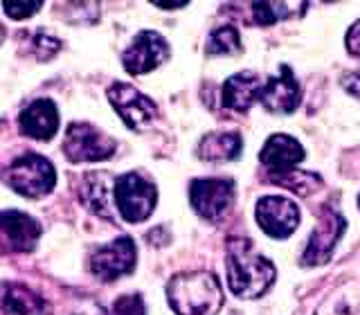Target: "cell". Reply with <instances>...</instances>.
Masks as SVG:
<instances>
[{"mask_svg":"<svg viewBox=\"0 0 360 315\" xmlns=\"http://www.w3.org/2000/svg\"><path fill=\"white\" fill-rule=\"evenodd\" d=\"M228 286L236 297L255 300L273 286L275 266L257 250L248 236H232L228 241Z\"/></svg>","mask_w":360,"mask_h":315,"instance_id":"1","label":"cell"},{"mask_svg":"<svg viewBox=\"0 0 360 315\" xmlns=\"http://www.w3.org/2000/svg\"><path fill=\"white\" fill-rule=\"evenodd\" d=\"M167 297L176 315H219L223 290L217 275L196 270L178 273L167 284Z\"/></svg>","mask_w":360,"mask_h":315,"instance_id":"2","label":"cell"},{"mask_svg":"<svg viewBox=\"0 0 360 315\" xmlns=\"http://www.w3.org/2000/svg\"><path fill=\"white\" fill-rule=\"evenodd\" d=\"M5 180L20 196L41 198L54 189L56 172L48 158H43L39 153H25L7 167Z\"/></svg>","mask_w":360,"mask_h":315,"instance_id":"3","label":"cell"},{"mask_svg":"<svg viewBox=\"0 0 360 315\" xmlns=\"http://www.w3.org/2000/svg\"><path fill=\"white\" fill-rule=\"evenodd\" d=\"M158 191L153 183H149L140 174H124L117 178V183L112 185V202L117 205L124 221L140 223L149 219V214L155 207Z\"/></svg>","mask_w":360,"mask_h":315,"instance_id":"4","label":"cell"},{"mask_svg":"<svg viewBox=\"0 0 360 315\" xmlns=\"http://www.w3.org/2000/svg\"><path fill=\"white\" fill-rule=\"evenodd\" d=\"M112 151H115V142L90 124H70L65 131L63 153L70 162H99L110 158Z\"/></svg>","mask_w":360,"mask_h":315,"instance_id":"5","label":"cell"},{"mask_svg":"<svg viewBox=\"0 0 360 315\" xmlns=\"http://www.w3.org/2000/svg\"><path fill=\"white\" fill-rule=\"evenodd\" d=\"M345 228H347V221L342 219V214L329 205H324L320 212L318 225H315L311 239H309L307 248H304L302 264L304 266H322L329 262Z\"/></svg>","mask_w":360,"mask_h":315,"instance_id":"6","label":"cell"},{"mask_svg":"<svg viewBox=\"0 0 360 315\" xmlns=\"http://www.w3.org/2000/svg\"><path fill=\"white\" fill-rule=\"evenodd\" d=\"M189 200L198 217L219 221L232 207L234 183L223 178H198L189 187Z\"/></svg>","mask_w":360,"mask_h":315,"instance_id":"7","label":"cell"},{"mask_svg":"<svg viewBox=\"0 0 360 315\" xmlns=\"http://www.w3.org/2000/svg\"><path fill=\"white\" fill-rule=\"evenodd\" d=\"M41 236V225L37 219L22 212L0 214V255H22L34 250Z\"/></svg>","mask_w":360,"mask_h":315,"instance_id":"8","label":"cell"},{"mask_svg":"<svg viewBox=\"0 0 360 315\" xmlns=\"http://www.w3.org/2000/svg\"><path fill=\"white\" fill-rule=\"evenodd\" d=\"M257 223L273 239H286L300 225V207L284 196H266L257 202Z\"/></svg>","mask_w":360,"mask_h":315,"instance_id":"9","label":"cell"},{"mask_svg":"<svg viewBox=\"0 0 360 315\" xmlns=\"http://www.w3.org/2000/svg\"><path fill=\"white\" fill-rule=\"evenodd\" d=\"M108 99L120 112L124 124L133 131H144L158 112L153 101L129 84H112L108 90Z\"/></svg>","mask_w":360,"mask_h":315,"instance_id":"10","label":"cell"},{"mask_svg":"<svg viewBox=\"0 0 360 315\" xmlns=\"http://www.w3.org/2000/svg\"><path fill=\"white\" fill-rule=\"evenodd\" d=\"M169 56V43L158 32H140L124 52L122 61L127 72L131 75H146L155 70Z\"/></svg>","mask_w":360,"mask_h":315,"instance_id":"11","label":"cell"},{"mask_svg":"<svg viewBox=\"0 0 360 315\" xmlns=\"http://www.w3.org/2000/svg\"><path fill=\"white\" fill-rule=\"evenodd\" d=\"M93 273L104 279L112 281L122 275H129L135 266V243L131 236H117L115 241L101 245L93 255Z\"/></svg>","mask_w":360,"mask_h":315,"instance_id":"12","label":"cell"},{"mask_svg":"<svg viewBox=\"0 0 360 315\" xmlns=\"http://www.w3.org/2000/svg\"><path fill=\"white\" fill-rule=\"evenodd\" d=\"M259 101L270 112H292L302 101V88L288 65H281L279 72L264 82L259 90Z\"/></svg>","mask_w":360,"mask_h":315,"instance_id":"13","label":"cell"},{"mask_svg":"<svg viewBox=\"0 0 360 315\" xmlns=\"http://www.w3.org/2000/svg\"><path fill=\"white\" fill-rule=\"evenodd\" d=\"M259 160L264 162L270 176L279 178V176L295 172V167L304 160V149L295 138L277 133V135H270L266 140L262 153H259Z\"/></svg>","mask_w":360,"mask_h":315,"instance_id":"14","label":"cell"},{"mask_svg":"<svg viewBox=\"0 0 360 315\" xmlns=\"http://www.w3.org/2000/svg\"><path fill=\"white\" fill-rule=\"evenodd\" d=\"M20 131L34 140H50L59 131V110L50 99H37L20 112Z\"/></svg>","mask_w":360,"mask_h":315,"instance_id":"15","label":"cell"},{"mask_svg":"<svg viewBox=\"0 0 360 315\" xmlns=\"http://www.w3.org/2000/svg\"><path fill=\"white\" fill-rule=\"evenodd\" d=\"M0 311L3 315H50L45 300L37 290L22 284H0Z\"/></svg>","mask_w":360,"mask_h":315,"instance_id":"16","label":"cell"},{"mask_svg":"<svg viewBox=\"0 0 360 315\" xmlns=\"http://www.w3.org/2000/svg\"><path fill=\"white\" fill-rule=\"evenodd\" d=\"M262 79L255 72H236L223 84V106L245 112L259 99Z\"/></svg>","mask_w":360,"mask_h":315,"instance_id":"17","label":"cell"},{"mask_svg":"<svg viewBox=\"0 0 360 315\" xmlns=\"http://www.w3.org/2000/svg\"><path fill=\"white\" fill-rule=\"evenodd\" d=\"M315 315H360V279L340 281L322 300Z\"/></svg>","mask_w":360,"mask_h":315,"instance_id":"18","label":"cell"},{"mask_svg":"<svg viewBox=\"0 0 360 315\" xmlns=\"http://www.w3.org/2000/svg\"><path fill=\"white\" fill-rule=\"evenodd\" d=\"M241 153V135L239 133H210L198 144V158L207 162H228Z\"/></svg>","mask_w":360,"mask_h":315,"instance_id":"19","label":"cell"},{"mask_svg":"<svg viewBox=\"0 0 360 315\" xmlns=\"http://www.w3.org/2000/svg\"><path fill=\"white\" fill-rule=\"evenodd\" d=\"M106 180H108V174H104V172L88 174L82 185V200L90 212H95L104 219H110L112 187H110V183H106Z\"/></svg>","mask_w":360,"mask_h":315,"instance_id":"20","label":"cell"},{"mask_svg":"<svg viewBox=\"0 0 360 315\" xmlns=\"http://www.w3.org/2000/svg\"><path fill=\"white\" fill-rule=\"evenodd\" d=\"M239 52H243V45L236 27L223 25L210 34L207 54H239Z\"/></svg>","mask_w":360,"mask_h":315,"instance_id":"21","label":"cell"},{"mask_svg":"<svg viewBox=\"0 0 360 315\" xmlns=\"http://www.w3.org/2000/svg\"><path fill=\"white\" fill-rule=\"evenodd\" d=\"M302 11H304V5L302 7L288 5V3H255L252 5V14L259 25H273V22H277L281 18H288L292 14H302Z\"/></svg>","mask_w":360,"mask_h":315,"instance_id":"22","label":"cell"},{"mask_svg":"<svg viewBox=\"0 0 360 315\" xmlns=\"http://www.w3.org/2000/svg\"><path fill=\"white\" fill-rule=\"evenodd\" d=\"M110 315H146L142 295L133 292V295H122V297H117L115 304H112Z\"/></svg>","mask_w":360,"mask_h":315,"instance_id":"23","label":"cell"},{"mask_svg":"<svg viewBox=\"0 0 360 315\" xmlns=\"http://www.w3.org/2000/svg\"><path fill=\"white\" fill-rule=\"evenodd\" d=\"M3 9L9 18L22 20V18H30V16L37 14V11L41 9V3L39 0H27V3H20V0H7V3H3Z\"/></svg>","mask_w":360,"mask_h":315,"instance_id":"24","label":"cell"},{"mask_svg":"<svg viewBox=\"0 0 360 315\" xmlns=\"http://www.w3.org/2000/svg\"><path fill=\"white\" fill-rule=\"evenodd\" d=\"M32 43H34V50H37V54H39V59H50V56L61 48L59 39L50 37L48 32H37Z\"/></svg>","mask_w":360,"mask_h":315,"instance_id":"25","label":"cell"},{"mask_svg":"<svg viewBox=\"0 0 360 315\" xmlns=\"http://www.w3.org/2000/svg\"><path fill=\"white\" fill-rule=\"evenodd\" d=\"M347 50L360 59V18L347 32Z\"/></svg>","mask_w":360,"mask_h":315,"instance_id":"26","label":"cell"},{"mask_svg":"<svg viewBox=\"0 0 360 315\" xmlns=\"http://www.w3.org/2000/svg\"><path fill=\"white\" fill-rule=\"evenodd\" d=\"M340 84H342V88L347 90L349 95H354V97L360 99V70H358V72H349V75H345Z\"/></svg>","mask_w":360,"mask_h":315,"instance_id":"27","label":"cell"},{"mask_svg":"<svg viewBox=\"0 0 360 315\" xmlns=\"http://www.w3.org/2000/svg\"><path fill=\"white\" fill-rule=\"evenodd\" d=\"M185 0H174V3H165V0H155V7L160 9H174V7H185Z\"/></svg>","mask_w":360,"mask_h":315,"instance_id":"28","label":"cell"},{"mask_svg":"<svg viewBox=\"0 0 360 315\" xmlns=\"http://www.w3.org/2000/svg\"><path fill=\"white\" fill-rule=\"evenodd\" d=\"M5 25H3V22H0V43H3V39H5Z\"/></svg>","mask_w":360,"mask_h":315,"instance_id":"29","label":"cell"},{"mask_svg":"<svg viewBox=\"0 0 360 315\" xmlns=\"http://www.w3.org/2000/svg\"><path fill=\"white\" fill-rule=\"evenodd\" d=\"M358 207H360V196H358Z\"/></svg>","mask_w":360,"mask_h":315,"instance_id":"30","label":"cell"}]
</instances>
